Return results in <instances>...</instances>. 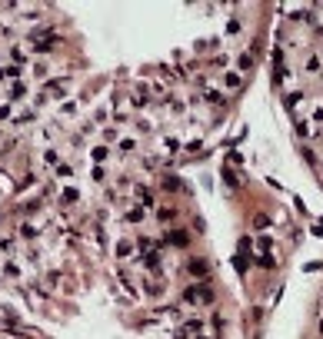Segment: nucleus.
<instances>
[{
  "label": "nucleus",
  "mask_w": 323,
  "mask_h": 339,
  "mask_svg": "<svg viewBox=\"0 0 323 339\" xmlns=\"http://www.w3.org/2000/svg\"><path fill=\"white\" fill-rule=\"evenodd\" d=\"M187 306H210L213 303V293H210V286H203V282H196V286L187 289Z\"/></svg>",
  "instance_id": "obj_1"
},
{
  "label": "nucleus",
  "mask_w": 323,
  "mask_h": 339,
  "mask_svg": "<svg viewBox=\"0 0 323 339\" xmlns=\"http://www.w3.org/2000/svg\"><path fill=\"white\" fill-rule=\"evenodd\" d=\"M187 270H190V276L203 279V276L210 273V266H207V259H200V256H196V259H190V263H187Z\"/></svg>",
  "instance_id": "obj_2"
},
{
  "label": "nucleus",
  "mask_w": 323,
  "mask_h": 339,
  "mask_svg": "<svg viewBox=\"0 0 323 339\" xmlns=\"http://www.w3.org/2000/svg\"><path fill=\"white\" fill-rule=\"evenodd\" d=\"M320 70H323V56H320V53H307L303 73H320Z\"/></svg>",
  "instance_id": "obj_3"
},
{
  "label": "nucleus",
  "mask_w": 323,
  "mask_h": 339,
  "mask_svg": "<svg viewBox=\"0 0 323 339\" xmlns=\"http://www.w3.org/2000/svg\"><path fill=\"white\" fill-rule=\"evenodd\" d=\"M240 83H243L240 70H227V73H223V90H237Z\"/></svg>",
  "instance_id": "obj_4"
},
{
  "label": "nucleus",
  "mask_w": 323,
  "mask_h": 339,
  "mask_svg": "<svg viewBox=\"0 0 323 339\" xmlns=\"http://www.w3.org/2000/svg\"><path fill=\"white\" fill-rule=\"evenodd\" d=\"M317 329H320V336H323V319H320V323H317Z\"/></svg>",
  "instance_id": "obj_5"
}]
</instances>
